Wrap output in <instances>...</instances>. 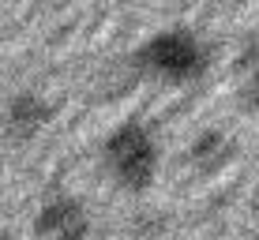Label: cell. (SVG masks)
<instances>
[{"instance_id": "obj_3", "label": "cell", "mask_w": 259, "mask_h": 240, "mask_svg": "<svg viewBox=\"0 0 259 240\" xmlns=\"http://www.w3.org/2000/svg\"><path fill=\"white\" fill-rule=\"evenodd\" d=\"M87 233H91V214L71 195H57V199L41 203V210L34 214L38 240H87Z\"/></svg>"}, {"instance_id": "obj_1", "label": "cell", "mask_w": 259, "mask_h": 240, "mask_svg": "<svg viewBox=\"0 0 259 240\" xmlns=\"http://www.w3.org/2000/svg\"><path fill=\"white\" fill-rule=\"evenodd\" d=\"M132 64L158 86H188L210 68V49L192 26H162L132 53Z\"/></svg>"}, {"instance_id": "obj_5", "label": "cell", "mask_w": 259, "mask_h": 240, "mask_svg": "<svg viewBox=\"0 0 259 240\" xmlns=\"http://www.w3.org/2000/svg\"><path fill=\"white\" fill-rule=\"evenodd\" d=\"M229 158H233V143H229L222 131H203L199 139L192 143V162L199 165V169H218V165H226Z\"/></svg>"}, {"instance_id": "obj_4", "label": "cell", "mask_w": 259, "mask_h": 240, "mask_svg": "<svg viewBox=\"0 0 259 240\" xmlns=\"http://www.w3.org/2000/svg\"><path fill=\"white\" fill-rule=\"evenodd\" d=\"M49 120V102L46 98H38V94H30V90H23V94H15L12 102H8V113H4V128H8V135L12 139H30L34 131L41 128V124Z\"/></svg>"}, {"instance_id": "obj_6", "label": "cell", "mask_w": 259, "mask_h": 240, "mask_svg": "<svg viewBox=\"0 0 259 240\" xmlns=\"http://www.w3.org/2000/svg\"><path fill=\"white\" fill-rule=\"evenodd\" d=\"M240 102H244V109L259 113V60H255L252 68H248L244 83H240Z\"/></svg>"}, {"instance_id": "obj_7", "label": "cell", "mask_w": 259, "mask_h": 240, "mask_svg": "<svg viewBox=\"0 0 259 240\" xmlns=\"http://www.w3.org/2000/svg\"><path fill=\"white\" fill-rule=\"evenodd\" d=\"M0 240H15V236H12V233H0Z\"/></svg>"}, {"instance_id": "obj_2", "label": "cell", "mask_w": 259, "mask_h": 240, "mask_svg": "<svg viewBox=\"0 0 259 240\" xmlns=\"http://www.w3.org/2000/svg\"><path fill=\"white\" fill-rule=\"evenodd\" d=\"M162 165V147L150 124L143 120H124L105 135L102 143V169L117 188L124 191H147L158 180Z\"/></svg>"}]
</instances>
